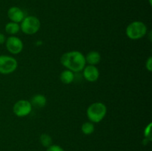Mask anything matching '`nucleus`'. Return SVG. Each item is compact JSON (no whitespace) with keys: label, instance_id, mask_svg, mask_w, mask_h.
I'll return each instance as SVG.
<instances>
[{"label":"nucleus","instance_id":"1","mask_svg":"<svg viewBox=\"0 0 152 151\" xmlns=\"http://www.w3.org/2000/svg\"><path fill=\"white\" fill-rule=\"evenodd\" d=\"M60 62L65 68L75 73L83 71L86 65L85 56L77 50L65 53L61 56Z\"/></svg>","mask_w":152,"mask_h":151},{"label":"nucleus","instance_id":"2","mask_svg":"<svg viewBox=\"0 0 152 151\" xmlns=\"http://www.w3.org/2000/svg\"><path fill=\"white\" fill-rule=\"evenodd\" d=\"M107 113V107L102 102H94L88 107L86 114L92 123H99L105 117Z\"/></svg>","mask_w":152,"mask_h":151},{"label":"nucleus","instance_id":"3","mask_svg":"<svg viewBox=\"0 0 152 151\" xmlns=\"http://www.w3.org/2000/svg\"><path fill=\"white\" fill-rule=\"evenodd\" d=\"M147 33V26L140 21H134L129 24L126 30V34L130 39L142 38Z\"/></svg>","mask_w":152,"mask_h":151},{"label":"nucleus","instance_id":"4","mask_svg":"<svg viewBox=\"0 0 152 151\" xmlns=\"http://www.w3.org/2000/svg\"><path fill=\"white\" fill-rule=\"evenodd\" d=\"M41 23L36 16H28L23 19L20 24V30L26 35H34L40 29Z\"/></svg>","mask_w":152,"mask_h":151},{"label":"nucleus","instance_id":"5","mask_svg":"<svg viewBox=\"0 0 152 151\" xmlns=\"http://www.w3.org/2000/svg\"><path fill=\"white\" fill-rule=\"evenodd\" d=\"M17 67L18 62L15 58L7 55L0 56V73L4 75L12 73Z\"/></svg>","mask_w":152,"mask_h":151},{"label":"nucleus","instance_id":"6","mask_svg":"<svg viewBox=\"0 0 152 151\" xmlns=\"http://www.w3.org/2000/svg\"><path fill=\"white\" fill-rule=\"evenodd\" d=\"M32 109L33 107L30 101L25 99L17 101L13 107V113L18 117L27 116L31 113Z\"/></svg>","mask_w":152,"mask_h":151},{"label":"nucleus","instance_id":"7","mask_svg":"<svg viewBox=\"0 0 152 151\" xmlns=\"http://www.w3.org/2000/svg\"><path fill=\"white\" fill-rule=\"evenodd\" d=\"M5 46L7 50L10 53L17 55L20 53L23 50L24 44L22 40L16 36H10L6 38Z\"/></svg>","mask_w":152,"mask_h":151},{"label":"nucleus","instance_id":"8","mask_svg":"<svg viewBox=\"0 0 152 151\" xmlns=\"http://www.w3.org/2000/svg\"><path fill=\"white\" fill-rule=\"evenodd\" d=\"M83 76L85 79L89 82H94L97 81L99 76V71L96 66L89 65L85 66L83 70Z\"/></svg>","mask_w":152,"mask_h":151},{"label":"nucleus","instance_id":"9","mask_svg":"<svg viewBox=\"0 0 152 151\" xmlns=\"http://www.w3.org/2000/svg\"><path fill=\"white\" fill-rule=\"evenodd\" d=\"M7 16L11 22L19 23L25 18V14L19 7H11L7 10Z\"/></svg>","mask_w":152,"mask_h":151},{"label":"nucleus","instance_id":"10","mask_svg":"<svg viewBox=\"0 0 152 151\" xmlns=\"http://www.w3.org/2000/svg\"><path fill=\"white\" fill-rule=\"evenodd\" d=\"M85 59H86V64L89 65L96 66L100 62L101 55L99 54V52L93 50V51L88 52V54L85 56Z\"/></svg>","mask_w":152,"mask_h":151},{"label":"nucleus","instance_id":"11","mask_svg":"<svg viewBox=\"0 0 152 151\" xmlns=\"http://www.w3.org/2000/svg\"><path fill=\"white\" fill-rule=\"evenodd\" d=\"M30 102L32 107L37 108H43L47 104V99L45 96L42 94H36L31 98Z\"/></svg>","mask_w":152,"mask_h":151},{"label":"nucleus","instance_id":"12","mask_svg":"<svg viewBox=\"0 0 152 151\" xmlns=\"http://www.w3.org/2000/svg\"><path fill=\"white\" fill-rule=\"evenodd\" d=\"M59 78H60L61 81H62L63 84H69L74 81V78H75V75H74V72H72V71L70 70L67 69L61 73Z\"/></svg>","mask_w":152,"mask_h":151},{"label":"nucleus","instance_id":"13","mask_svg":"<svg viewBox=\"0 0 152 151\" xmlns=\"http://www.w3.org/2000/svg\"><path fill=\"white\" fill-rule=\"evenodd\" d=\"M4 29H5V32L7 34L10 36H15L20 30V25H19V23L10 22L6 24Z\"/></svg>","mask_w":152,"mask_h":151},{"label":"nucleus","instance_id":"14","mask_svg":"<svg viewBox=\"0 0 152 151\" xmlns=\"http://www.w3.org/2000/svg\"><path fill=\"white\" fill-rule=\"evenodd\" d=\"M94 123L91 122V121H86L83 124L81 127V130L85 135H88L92 134L94 132Z\"/></svg>","mask_w":152,"mask_h":151},{"label":"nucleus","instance_id":"15","mask_svg":"<svg viewBox=\"0 0 152 151\" xmlns=\"http://www.w3.org/2000/svg\"><path fill=\"white\" fill-rule=\"evenodd\" d=\"M39 142L43 147L47 148L52 144L53 140L50 135L47 133H42L39 137Z\"/></svg>","mask_w":152,"mask_h":151},{"label":"nucleus","instance_id":"16","mask_svg":"<svg viewBox=\"0 0 152 151\" xmlns=\"http://www.w3.org/2000/svg\"><path fill=\"white\" fill-rule=\"evenodd\" d=\"M151 123L150 122L149 124L145 127V130H144V136H145V139H148V140L150 141V142L151 141Z\"/></svg>","mask_w":152,"mask_h":151},{"label":"nucleus","instance_id":"17","mask_svg":"<svg viewBox=\"0 0 152 151\" xmlns=\"http://www.w3.org/2000/svg\"><path fill=\"white\" fill-rule=\"evenodd\" d=\"M46 151H65V150L57 144H51L50 147H47Z\"/></svg>","mask_w":152,"mask_h":151},{"label":"nucleus","instance_id":"18","mask_svg":"<svg viewBox=\"0 0 152 151\" xmlns=\"http://www.w3.org/2000/svg\"><path fill=\"white\" fill-rule=\"evenodd\" d=\"M145 68H146L147 70L149 71V72H151L152 71V57L151 56H149L148 58V59L146 60V62H145Z\"/></svg>","mask_w":152,"mask_h":151},{"label":"nucleus","instance_id":"19","mask_svg":"<svg viewBox=\"0 0 152 151\" xmlns=\"http://www.w3.org/2000/svg\"><path fill=\"white\" fill-rule=\"evenodd\" d=\"M6 41V37L4 35L3 33H0V44H2L4 43H5Z\"/></svg>","mask_w":152,"mask_h":151}]
</instances>
